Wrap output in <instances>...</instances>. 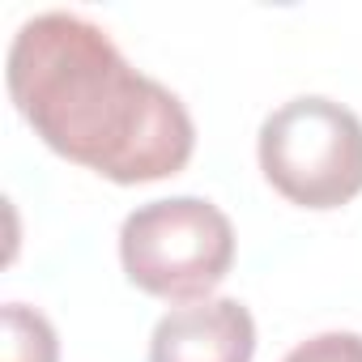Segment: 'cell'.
<instances>
[{
    "label": "cell",
    "instance_id": "obj_1",
    "mask_svg": "<svg viewBox=\"0 0 362 362\" xmlns=\"http://www.w3.org/2000/svg\"><path fill=\"white\" fill-rule=\"evenodd\" d=\"M9 98L60 158L111 184L179 175L197 149L188 107L124 60L81 13H39L9 43Z\"/></svg>",
    "mask_w": 362,
    "mask_h": 362
},
{
    "label": "cell",
    "instance_id": "obj_2",
    "mask_svg": "<svg viewBox=\"0 0 362 362\" xmlns=\"http://www.w3.org/2000/svg\"><path fill=\"white\" fill-rule=\"evenodd\" d=\"M119 264L153 298L201 303L235 264V226L205 197L149 201L119 226Z\"/></svg>",
    "mask_w": 362,
    "mask_h": 362
},
{
    "label": "cell",
    "instance_id": "obj_3",
    "mask_svg": "<svg viewBox=\"0 0 362 362\" xmlns=\"http://www.w3.org/2000/svg\"><path fill=\"white\" fill-rule=\"evenodd\" d=\"M256 153L290 205L341 209L362 192V119L337 98L298 94L269 111Z\"/></svg>",
    "mask_w": 362,
    "mask_h": 362
},
{
    "label": "cell",
    "instance_id": "obj_4",
    "mask_svg": "<svg viewBox=\"0 0 362 362\" xmlns=\"http://www.w3.org/2000/svg\"><path fill=\"white\" fill-rule=\"evenodd\" d=\"M256 320L239 298L170 307L149 337V362H252Z\"/></svg>",
    "mask_w": 362,
    "mask_h": 362
},
{
    "label": "cell",
    "instance_id": "obj_5",
    "mask_svg": "<svg viewBox=\"0 0 362 362\" xmlns=\"http://www.w3.org/2000/svg\"><path fill=\"white\" fill-rule=\"evenodd\" d=\"M0 320H5V358L0 362H60V341L43 311L26 303H5Z\"/></svg>",
    "mask_w": 362,
    "mask_h": 362
},
{
    "label": "cell",
    "instance_id": "obj_6",
    "mask_svg": "<svg viewBox=\"0 0 362 362\" xmlns=\"http://www.w3.org/2000/svg\"><path fill=\"white\" fill-rule=\"evenodd\" d=\"M281 362H362V332H320V337H307Z\"/></svg>",
    "mask_w": 362,
    "mask_h": 362
}]
</instances>
